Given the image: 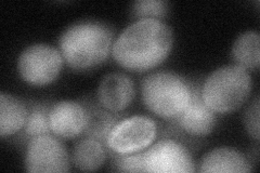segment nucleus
I'll return each mask as SVG.
<instances>
[{"instance_id": "f257e3e1", "label": "nucleus", "mask_w": 260, "mask_h": 173, "mask_svg": "<svg viewBox=\"0 0 260 173\" xmlns=\"http://www.w3.org/2000/svg\"><path fill=\"white\" fill-rule=\"evenodd\" d=\"M174 46L173 30L157 19L138 20L113 45L114 60L132 72H145L164 62Z\"/></svg>"}, {"instance_id": "f03ea898", "label": "nucleus", "mask_w": 260, "mask_h": 173, "mask_svg": "<svg viewBox=\"0 0 260 173\" xmlns=\"http://www.w3.org/2000/svg\"><path fill=\"white\" fill-rule=\"evenodd\" d=\"M60 52L70 67L86 71L108 59L113 46V32L104 23L81 21L64 30Z\"/></svg>"}, {"instance_id": "7ed1b4c3", "label": "nucleus", "mask_w": 260, "mask_h": 173, "mask_svg": "<svg viewBox=\"0 0 260 173\" xmlns=\"http://www.w3.org/2000/svg\"><path fill=\"white\" fill-rule=\"evenodd\" d=\"M251 91L247 70L239 65H226L213 72L203 85L201 97L215 114H229L246 102Z\"/></svg>"}, {"instance_id": "20e7f679", "label": "nucleus", "mask_w": 260, "mask_h": 173, "mask_svg": "<svg viewBox=\"0 0 260 173\" xmlns=\"http://www.w3.org/2000/svg\"><path fill=\"white\" fill-rule=\"evenodd\" d=\"M142 101L160 118H178L192 98V90L182 77L169 72L153 73L143 79Z\"/></svg>"}, {"instance_id": "39448f33", "label": "nucleus", "mask_w": 260, "mask_h": 173, "mask_svg": "<svg viewBox=\"0 0 260 173\" xmlns=\"http://www.w3.org/2000/svg\"><path fill=\"white\" fill-rule=\"evenodd\" d=\"M157 126L148 116L136 115L116 122L107 137L110 150L117 155H130L145 151L155 141Z\"/></svg>"}, {"instance_id": "423d86ee", "label": "nucleus", "mask_w": 260, "mask_h": 173, "mask_svg": "<svg viewBox=\"0 0 260 173\" xmlns=\"http://www.w3.org/2000/svg\"><path fill=\"white\" fill-rule=\"evenodd\" d=\"M63 56L55 48L36 44L24 49L19 56L18 70L21 78L32 86H47L60 75Z\"/></svg>"}, {"instance_id": "0eeeda50", "label": "nucleus", "mask_w": 260, "mask_h": 173, "mask_svg": "<svg viewBox=\"0 0 260 173\" xmlns=\"http://www.w3.org/2000/svg\"><path fill=\"white\" fill-rule=\"evenodd\" d=\"M144 172L190 173L195 171L193 157L183 144L172 139L160 140L143 151Z\"/></svg>"}, {"instance_id": "6e6552de", "label": "nucleus", "mask_w": 260, "mask_h": 173, "mask_svg": "<svg viewBox=\"0 0 260 173\" xmlns=\"http://www.w3.org/2000/svg\"><path fill=\"white\" fill-rule=\"evenodd\" d=\"M25 168L31 173L70 171V157L59 139L50 134L30 139L25 155Z\"/></svg>"}, {"instance_id": "1a4fd4ad", "label": "nucleus", "mask_w": 260, "mask_h": 173, "mask_svg": "<svg viewBox=\"0 0 260 173\" xmlns=\"http://www.w3.org/2000/svg\"><path fill=\"white\" fill-rule=\"evenodd\" d=\"M51 132L60 139H75L85 133L88 125V111L76 101L65 100L55 103L49 111Z\"/></svg>"}, {"instance_id": "9d476101", "label": "nucleus", "mask_w": 260, "mask_h": 173, "mask_svg": "<svg viewBox=\"0 0 260 173\" xmlns=\"http://www.w3.org/2000/svg\"><path fill=\"white\" fill-rule=\"evenodd\" d=\"M136 95L133 79L121 73L105 75L98 88V100L111 113H119L132 104Z\"/></svg>"}, {"instance_id": "9b49d317", "label": "nucleus", "mask_w": 260, "mask_h": 173, "mask_svg": "<svg viewBox=\"0 0 260 173\" xmlns=\"http://www.w3.org/2000/svg\"><path fill=\"white\" fill-rule=\"evenodd\" d=\"M178 120L183 131L193 136L210 134L216 125L215 113L205 105L198 92H193L190 103Z\"/></svg>"}, {"instance_id": "f8f14e48", "label": "nucleus", "mask_w": 260, "mask_h": 173, "mask_svg": "<svg viewBox=\"0 0 260 173\" xmlns=\"http://www.w3.org/2000/svg\"><path fill=\"white\" fill-rule=\"evenodd\" d=\"M203 173H247L250 163L242 153L230 147H219L204 155L200 163Z\"/></svg>"}, {"instance_id": "ddd939ff", "label": "nucleus", "mask_w": 260, "mask_h": 173, "mask_svg": "<svg viewBox=\"0 0 260 173\" xmlns=\"http://www.w3.org/2000/svg\"><path fill=\"white\" fill-rule=\"evenodd\" d=\"M27 111L24 104L15 96L0 93V135H13L24 128L27 119Z\"/></svg>"}, {"instance_id": "4468645a", "label": "nucleus", "mask_w": 260, "mask_h": 173, "mask_svg": "<svg viewBox=\"0 0 260 173\" xmlns=\"http://www.w3.org/2000/svg\"><path fill=\"white\" fill-rule=\"evenodd\" d=\"M105 151L99 140L83 139L75 144L72 154L74 166L80 171L99 170L105 161Z\"/></svg>"}, {"instance_id": "2eb2a0df", "label": "nucleus", "mask_w": 260, "mask_h": 173, "mask_svg": "<svg viewBox=\"0 0 260 173\" xmlns=\"http://www.w3.org/2000/svg\"><path fill=\"white\" fill-rule=\"evenodd\" d=\"M260 37L257 30L244 31L232 46V57L245 70H258L260 65Z\"/></svg>"}, {"instance_id": "dca6fc26", "label": "nucleus", "mask_w": 260, "mask_h": 173, "mask_svg": "<svg viewBox=\"0 0 260 173\" xmlns=\"http://www.w3.org/2000/svg\"><path fill=\"white\" fill-rule=\"evenodd\" d=\"M115 119L107 112L92 110L88 112V125L85 133L93 139L107 140L112 127L115 125Z\"/></svg>"}, {"instance_id": "f3484780", "label": "nucleus", "mask_w": 260, "mask_h": 173, "mask_svg": "<svg viewBox=\"0 0 260 173\" xmlns=\"http://www.w3.org/2000/svg\"><path fill=\"white\" fill-rule=\"evenodd\" d=\"M168 10V3L162 0H139L133 6L134 15L139 20L157 19L165 16Z\"/></svg>"}, {"instance_id": "a211bd4d", "label": "nucleus", "mask_w": 260, "mask_h": 173, "mask_svg": "<svg viewBox=\"0 0 260 173\" xmlns=\"http://www.w3.org/2000/svg\"><path fill=\"white\" fill-rule=\"evenodd\" d=\"M24 131L31 137L50 133L51 129L50 122H49V112L47 113L46 110L32 111L27 116Z\"/></svg>"}, {"instance_id": "6ab92c4d", "label": "nucleus", "mask_w": 260, "mask_h": 173, "mask_svg": "<svg viewBox=\"0 0 260 173\" xmlns=\"http://www.w3.org/2000/svg\"><path fill=\"white\" fill-rule=\"evenodd\" d=\"M115 164L117 170L121 172H144L143 152L130 155H119V157L116 158Z\"/></svg>"}, {"instance_id": "aec40b11", "label": "nucleus", "mask_w": 260, "mask_h": 173, "mask_svg": "<svg viewBox=\"0 0 260 173\" xmlns=\"http://www.w3.org/2000/svg\"><path fill=\"white\" fill-rule=\"evenodd\" d=\"M259 97L250 104L245 114V127L251 139L259 140Z\"/></svg>"}]
</instances>
